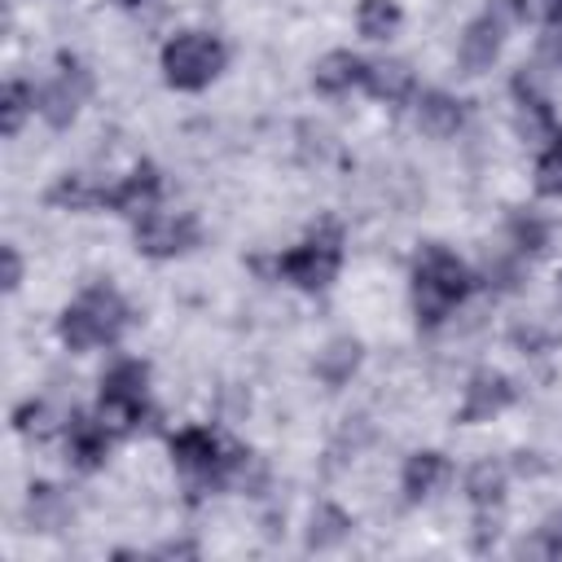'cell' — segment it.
<instances>
[{
    "mask_svg": "<svg viewBox=\"0 0 562 562\" xmlns=\"http://www.w3.org/2000/svg\"><path fill=\"white\" fill-rule=\"evenodd\" d=\"M356 26L364 40H391L400 26V4L395 0H360L356 4Z\"/></svg>",
    "mask_w": 562,
    "mask_h": 562,
    "instance_id": "21",
    "label": "cell"
},
{
    "mask_svg": "<svg viewBox=\"0 0 562 562\" xmlns=\"http://www.w3.org/2000/svg\"><path fill=\"white\" fill-rule=\"evenodd\" d=\"M0 259H4V290L13 294L22 285V255H18V246H0Z\"/></svg>",
    "mask_w": 562,
    "mask_h": 562,
    "instance_id": "29",
    "label": "cell"
},
{
    "mask_svg": "<svg viewBox=\"0 0 562 562\" xmlns=\"http://www.w3.org/2000/svg\"><path fill=\"white\" fill-rule=\"evenodd\" d=\"M198 237H202V228L189 211H149L136 220V250L149 259H176V255L193 250Z\"/></svg>",
    "mask_w": 562,
    "mask_h": 562,
    "instance_id": "7",
    "label": "cell"
},
{
    "mask_svg": "<svg viewBox=\"0 0 562 562\" xmlns=\"http://www.w3.org/2000/svg\"><path fill=\"white\" fill-rule=\"evenodd\" d=\"M443 479H448V461H443V452H435V448L413 452V457L404 461V474H400L404 501H408V505L426 501V496H430V492H435Z\"/></svg>",
    "mask_w": 562,
    "mask_h": 562,
    "instance_id": "14",
    "label": "cell"
},
{
    "mask_svg": "<svg viewBox=\"0 0 562 562\" xmlns=\"http://www.w3.org/2000/svg\"><path fill=\"white\" fill-rule=\"evenodd\" d=\"M461 123H465V101L461 97H452V92H422V101H417V127L426 136L448 140V136L461 132Z\"/></svg>",
    "mask_w": 562,
    "mask_h": 562,
    "instance_id": "12",
    "label": "cell"
},
{
    "mask_svg": "<svg viewBox=\"0 0 562 562\" xmlns=\"http://www.w3.org/2000/svg\"><path fill=\"white\" fill-rule=\"evenodd\" d=\"M470 290H474V277L448 246L430 241V246L417 250V259H413V307H417V321L426 329L443 325L448 312L457 303H465Z\"/></svg>",
    "mask_w": 562,
    "mask_h": 562,
    "instance_id": "1",
    "label": "cell"
},
{
    "mask_svg": "<svg viewBox=\"0 0 562 562\" xmlns=\"http://www.w3.org/2000/svg\"><path fill=\"white\" fill-rule=\"evenodd\" d=\"M48 202L61 206V211H92V206H101V189L88 184L83 176H61V180L48 189Z\"/></svg>",
    "mask_w": 562,
    "mask_h": 562,
    "instance_id": "23",
    "label": "cell"
},
{
    "mask_svg": "<svg viewBox=\"0 0 562 562\" xmlns=\"http://www.w3.org/2000/svg\"><path fill=\"white\" fill-rule=\"evenodd\" d=\"M26 522H31L35 531H61V527L70 522V501H66V492L53 487V483H31V492H26Z\"/></svg>",
    "mask_w": 562,
    "mask_h": 562,
    "instance_id": "17",
    "label": "cell"
},
{
    "mask_svg": "<svg viewBox=\"0 0 562 562\" xmlns=\"http://www.w3.org/2000/svg\"><path fill=\"white\" fill-rule=\"evenodd\" d=\"M31 105H35L31 83L9 79V83H4V97H0V127H4V136H18V132H22V123H26Z\"/></svg>",
    "mask_w": 562,
    "mask_h": 562,
    "instance_id": "22",
    "label": "cell"
},
{
    "mask_svg": "<svg viewBox=\"0 0 562 562\" xmlns=\"http://www.w3.org/2000/svg\"><path fill=\"white\" fill-rule=\"evenodd\" d=\"M338 263H342V228L338 224H321V228H312L299 246H290L277 259V272L290 285L316 294V290H325L338 277Z\"/></svg>",
    "mask_w": 562,
    "mask_h": 562,
    "instance_id": "4",
    "label": "cell"
},
{
    "mask_svg": "<svg viewBox=\"0 0 562 562\" xmlns=\"http://www.w3.org/2000/svg\"><path fill=\"white\" fill-rule=\"evenodd\" d=\"M351 514L342 509V505H316L312 509V522H307V549H334V544H342L347 536H351Z\"/></svg>",
    "mask_w": 562,
    "mask_h": 562,
    "instance_id": "19",
    "label": "cell"
},
{
    "mask_svg": "<svg viewBox=\"0 0 562 562\" xmlns=\"http://www.w3.org/2000/svg\"><path fill=\"white\" fill-rule=\"evenodd\" d=\"M364 88L386 101V105H400L413 97V66L408 61H395V57H382V61H369L364 70Z\"/></svg>",
    "mask_w": 562,
    "mask_h": 562,
    "instance_id": "16",
    "label": "cell"
},
{
    "mask_svg": "<svg viewBox=\"0 0 562 562\" xmlns=\"http://www.w3.org/2000/svg\"><path fill=\"white\" fill-rule=\"evenodd\" d=\"M145 386H149V369L140 360H119L101 373L97 417L110 426V435H132L145 422Z\"/></svg>",
    "mask_w": 562,
    "mask_h": 562,
    "instance_id": "5",
    "label": "cell"
},
{
    "mask_svg": "<svg viewBox=\"0 0 562 562\" xmlns=\"http://www.w3.org/2000/svg\"><path fill=\"white\" fill-rule=\"evenodd\" d=\"M158 193H162V176L154 162H136L114 189H101V206L127 215V220H140L158 206Z\"/></svg>",
    "mask_w": 562,
    "mask_h": 562,
    "instance_id": "8",
    "label": "cell"
},
{
    "mask_svg": "<svg viewBox=\"0 0 562 562\" xmlns=\"http://www.w3.org/2000/svg\"><path fill=\"white\" fill-rule=\"evenodd\" d=\"M536 189L544 198H562V127L549 136V149L536 162Z\"/></svg>",
    "mask_w": 562,
    "mask_h": 562,
    "instance_id": "25",
    "label": "cell"
},
{
    "mask_svg": "<svg viewBox=\"0 0 562 562\" xmlns=\"http://www.w3.org/2000/svg\"><path fill=\"white\" fill-rule=\"evenodd\" d=\"M114 4H119V9H140L145 0H114Z\"/></svg>",
    "mask_w": 562,
    "mask_h": 562,
    "instance_id": "33",
    "label": "cell"
},
{
    "mask_svg": "<svg viewBox=\"0 0 562 562\" xmlns=\"http://www.w3.org/2000/svg\"><path fill=\"white\" fill-rule=\"evenodd\" d=\"M224 61H228V48L211 31H180L162 44V79L180 92L206 88L224 70Z\"/></svg>",
    "mask_w": 562,
    "mask_h": 562,
    "instance_id": "3",
    "label": "cell"
},
{
    "mask_svg": "<svg viewBox=\"0 0 562 562\" xmlns=\"http://www.w3.org/2000/svg\"><path fill=\"white\" fill-rule=\"evenodd\" d=\"M505 18L487 4L470 26H465V35H461V66H465V75H483L496 57H501V44H505Z\"/></svg>",
    "mask_w": 562,
    "mask_h": 562,
    "instance_id": "10",
    "label": "cell"
},
{
    "mask_svg": "<svg viewBox=\"0 0 562 562\" xmlns=\"http://www.w3.org/2000/svg\"><path fill=\"white\" fill-rule=\"evenodd\" d=\"M496 536H501V518H496V505H487V509H479V518H474V536H470L474 553H487V549L496 544Z\"/></svg>",
    "mask_w": 562,
    "mask_h": 562,
    "instance_id": "28",
    "label": "cell"
},
{
    "mask_svg": "<svg viewBox=\"0 0 562 562\" xmlns=\"http://www.w3.org/2000/svg\"><path fill=\"white\" fill-rule=\"evenodd\" d=\"M132 312L123 303V294L114 285H88L61 316H57V338L70 347V351H92V347H105L114 342L123 329H127Z\"/></svg>",
    "mask_w": 562,
    "mask_h": 562,
    "instance_id": "2",
    "label": "cell"
},
{
    "mask_svg": "<svg viewBox=\"0 0 562 562\" xmlns=\"http://www.w3.org/2000/svg\"><path fill=\"white\" fill-rule=\"evenodd\" d=\"M509 246L518 255H540L549 246V224L540 215H531V211H514L509 215Z\"/></svg>",
    "mask_w": 562,
    "mask_h": 562,
    "instance_id": "24",
    "label": "cell"
},
{
    "mask_svg": "<svg viewBox=\"0 0 562 562\" xmlns=\"http://www.w3.org/2000/svg\"><path fill=\"white\" fill-rule=\"evenodd\" d=\"M514 400H518V386H514L505 373H496V369H479V373L465 382V400H461V408H457V422H465V426L487 422V417L505 413Z\"/></svg>",
    "mask_w": 562,
    "mask_h": 562,
    "instance_id": "9",
    "label": "cell"
},
{
    "mask_svg": "<svg viewBox=\"0 0 562 562\" xmlns=\"http://www.w3.org/2000/svg\"><path fill=\"white\" fill-rule=\"evenodd\" d=\"M518 553H522V558H527V553H531V558H562V509L544 514V522L536 527L531 540H522Z\"/></svg>",
    "mask_w": 562,
    "mask_h": 562,
    "instance_id": "26",
    "label": "cell"
},
{
    "mask_svg": "<svg viewBox=\"0 0 562 562\" xmlns=\"http://www.w3.org/2000/svg\"><path fill=\"white\" fill-rule=\"evenodd\" d=\"M88 92H92L88 66L79 57H70V53H57V75L40 88L35 105H40V114H44L48 127H70V119L79 114V105L88 101Z\"/></svg>",
    "mask_w": 562,
    "mask_h": 562,
    "instance_id": "6",
    "label": "cell"
},
{
    "mask_svg": "<svg viewBox=\"0 0 562 562\" xmlns=\"http://www.w3.org/2000/svg\"><path fill=\"white\" fill-rule=\"evenodd\" d=\"M492 9H496L505 22H522V18H527V0H492Z\"/></svg>",
    "mask_w": 562,
    "mask_h": 562,
    "instance_id": "30",
    "label": "cell"
},
{
    "mask_svg": "<svg viewBox=\"0 0 562 562\" xmlns=\"http://www.w3.org/2000/svg\"><path fill=\"white\" fill-rule=\"evenodd\" d=\"M364 70H369V61L364 57H356L351 48H334V53H325L321 61H316V70H312V83H316V92H347V88H356V83H364Z\"/></svg>",
    "mask_w": 562,
    "mask_h": 562,
    "instance_id": "13",
    "label": "cell"
},
{
    "mask_svg": "<svg viewBox=\"0 0 562 562\" xmlns=\"http://www.w3.org/2000/svg\"><path fill=\"white\" fill-rule=\"evenodd\" d=\"M360 342L356 338H334L321 356H316V378L329 386V391H338V386H347L351 382V373L360 369Z\"/></svg>",
    "mask_w": 562,
    "mask_h": 562,
    "instance_id": "18",
    "label": "cell"
},
{
    "mask_svg": "<svg viewBox=\"0 0 562 562\" xmlns=\"http://www.w3.org/2000/svg\"><path fill=\"white\" fill-rule=\"evenodd\" d=\"M465 496L479 509L501 505V496H505V465L501 461H474L470 474H465Z\"/></svg>",
    "mask_w": 562,
    "mask_h": 562,
    "instance_id": "20",
    "label": "cell"
},
{
    "mask_svg": "<svg viewBox=\"0 0 562 562\" xmlns=\"http://www.w3.org/2000/svg\"><path fill=\"white\" fill-rule=\"evenodd\" d=\"M158 553H162V558H193V553H198V549H193V544H189V540H171V544H162V549H158Z\"/></svg>",
    "mask_w": 562,
    "mask_h": 562,
    "instance_id": "31",
    "label": "cell"
},
{
    "mask_svg": "<svg viewBox=\"0 0 562 562\" xmlns=\"http://www.w3.org/2000/svg\"><path fill=\"white\" fill-rule=\"evenodd\" d=\"M514 97H518V132H522L527 140H536V136H553V132H558L553 110H549V97H544L527 75L514 79Z\"/></svg>",
    "mask_w": 562,
    "mask_h": 562,
    "instance_id": "15",
    "label": "cell"
},
{
    "mask_svg": "<svg viewBox=\"0 0 562 562\" xmlns=\"http://www.w3.org/2000/svg\"><path fill=\"white\" fill-rule=\"evenodd\" d=\"M13 430L18 435H31V439H44L53 430V408L44 400H26L13 408Z\"/></svg>",
    "mask_w": 562,
    "mask_h": 562,
    "instance_id": "27",
    "label": "cell"
},
{
    "mask_svg": "<svg viewBox=\"0 0 562 562\" xmlns=\"http://www.w3.org/2000/svg\"><path fill=\"white\" fill-rule=\"evenodd\" d=\"M540 13H544V22L562 26V0H540Z\"/></svg>",
    "mask_w": 562,
    "mask_h": 562,
    "instance_id": "32",
    "label": "cell"
},
{
    "mask_svg": "<svg viewBox=\"0 0 562 562\" xmlns=\"http://www.w3.org/2000/svg\"><path fill=\"white\" fill-rule=\"evenodd\" d=\"M105 452H110V426L101 417H83L75 413L70 426H66V457L75 470H101L105 465Z\"/></svg>",
    "mask_w": 562,
    "mask_h": 562,
    "instance_id": "11",
    "label": "cell"
}]
</instances>
